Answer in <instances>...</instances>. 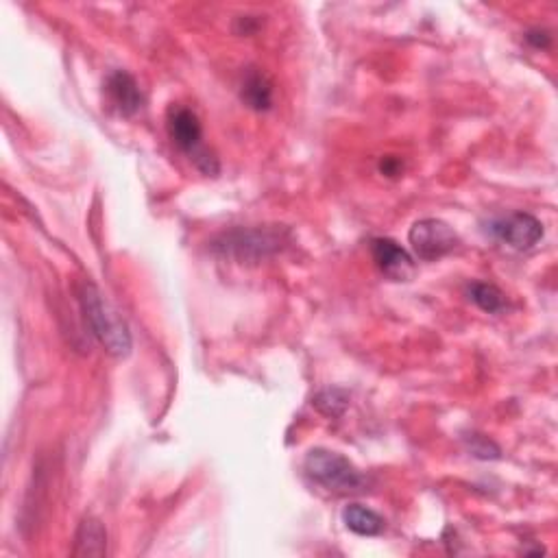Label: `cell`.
<instances>
[{
  "label": "cell",
  "instance_id": "11",
  "mask_svg": "<svg viewBox=\"0 0 558 558\" xmlns=\"http://www.w3.org/2000/svg\"><path fill=\"white\" fill-rule=\"evenodd\" d=\"M343 524L360 537H378L384 530V519L362 504H349L343 511Z\"/></svg>",
  "mask_w": 558,
  "mask_h": 558
},
{
  "label": "cell",
  "instance_id": "9",
  "mask_svg": "<svg viewBox=\"0 0 558 558\" xmlns=\"http://www.w3.org/2000/svg\"><path fill=\"white\" fill-rule=\"evenodd\" d=\"M240 101L253 112H269L273 107V83L260 68H249L242 75Z\"/></svg>",
  "mask_w": 558,
  "mask_h": 558
},
{
  "label": "cell",
  "instance_id": "8",
  "mask_svg": "<svg viewBox=\"0 0 558 558\" xmlns=\"http://www.w3.org/2000/svg\"><path fill=\"white\" fill-rule=\"evenodd\" d=\"M105 92H107L109 105H112L116 112L125 118L136 116L144 105V96L140 92L138 81L125 70H116L107 77Z\"/></svg>",
  "mask_w": 558,
  "mask_h": 558
},
{
  "label": "cell",
  "instance_id": "5",
  "mask_svg": "<svg viewBox=\"0 0 558 558\" xmlns=\"http://www.w3.org/2000/svg\"><path fill=\"white\" fill-rule=\"evenodd\" d=\"M410 247L423 262H434L458 247V236L454 229L439 218H423L410 227Z\"/></svg>",
  "mask_w": 558,
  "mask_h": 558
},
{
  "label": "cell",
  "instance_id": "15",
  "mask_svg": "<svg viewBox=\"0 0 558 558\" xmlns=\"http://www.w3.org/2000/svg\"><path fill=\"white\" fill-rule=\"evenodd\" d=\"M380 171L388 177H395L399 171H402V162L395 160V157H384L380 164Z\"/></svg>",
  "mask_w": 558,
  "mask_h": 558
},
{
  "label": "cell",
  "instance_id": "3",
  "mask_svg": "<svg viewBox=\"0 0 558 558\" xmlns=\"http://www.w3.org/2000/svg\"><path fill=\"white\" fill-rule=\"evenodd\" d=\"M303 469L314 482L336 493H356L367 484V478L349 458L338 452L321 450V447L308 452L306 460H303Z\"/></svg>",
  "mask_w": 558,
  "mask_h": 558
},
{
  "label": "cell",
  "instance_id": "10",
  "mask_svg": "<svg viewBox=\"0 0 558 558\" xmlns=\"http://www.w3.org/2000/svg\"><path fill=\"white\" fill-rule=\"evenodd\" d=\"M75 556L101 558L107 554V530L105 524L94 515H86L81 519L75 535Z\"/></svg>",
  "mask_w": 558,
  "mask_h": 558
},
{
  "label": "cell",
  "instance_id": "12",
  "mask_svg": "<svg viewBox=\"0 0 558 558\" xmlns=\"http://www.w3.org/2000/svg\"><path fill=\"white\" fill-rule=\"evenodd\" d=\"M469 297L476 306L489 314H497L506 308V297L497 286L493 284H484V282H476L469 286Z\"/></svg>",
  "mask_w": 558,
  "mask_h": 558
},
{
  "label": "cell",
  "instance_id": "4",
  "mask_svg": "<svg viewBox=\"0 0 558 558\" xmlns=\"http://www.w3.org/2000/svg\"><path fill=\"white\" fill-rule=\"evenodd\" d=\"M168 136L177 144L179 151H184L190 162L205 175L218 173V160L203 147V127L199 123V116L192 109L184 105H173L166 116Z\"/></svg>",
  "mask_w": 558,
  "mask_h": 558
},
{
  "label": "cell",
  "instance_id": "2",
  "mask_svg": "<svg viewBox=\"0 0 558 558\" xmlns=\"http://www.w3.org/2000/svg\"><path fill=\"white\" fill-rule=\"evenodd\" d=\"M79 301L90 323V330L99 338L101 345L112 356L127 358L131 354V334L127 323L120 319L112 303L103 297L101 290L92 282H83L79 286Z\"/></svg>",
  "mask_w": 558,
  "mask_h": 558
},
{
  "label": "cell",
  "instance_id": "13",
  "mask_svg": "<svg viewBox=\"0 0 558 558\" xmlns=\"http://www.w3.org/2000/svg\"><path fill=\"white\" fill-rule=\"evenodd\" d=\"M312 404L325 417H341L349 404V395L345 391H338V388H330V391H323L314 397Z\"/></svg>",
  "mask_w": 558,
  "mask_h": 558
},
{
  "label": "cell",
  "instance_id": "14",
  "mask_svg": "<svg viewBox=\"0 0 558 558\" xmlns=\"http://www.w3.org/2000/svg\"><path fill=\"white\" fill-rule=\"evenodd\" d=\"M467 447L469 452L482 458V460H489V458H500V447H497L493 441H489L487 436H480V434H471L467 439Z\"/></svg>",
  "mask_w": 558,
  "mask_h": 558
},
{
  "label": "cell",
  "instance_id": "1",
  "mask_svg": "<svg viewBox=\"0 0 558 558\" xmlns=\"http://www.w3.org/2000/svg\"><path fill=\"white\" fill-rule=\"evenodd\" d=\"M290 242V229L282 225L238 227L212 240V251L236 262H260L275 256Z\"/></svg>",
  "mask_w": 558,
  "mask_h": 558
},
{
  "label": "cell",
  "instance_id": "16",
  "mask_svg": "<svg viewBox=\"0 0 558 558\" xmlns=\"http://www.w3.org/2000/svg\"><path fill=\"white\" fill-rule=\"evenodd\" d=\"M526 40L532 44V46H537V48H545L550 44V35H548V31H530L528 35H526Z\"/></svg>",
  "mask_w": 558,
  "mask_h": 558
},
{
  "label": "cell",
  "instance_id": "7",
  "mask_svg": "<svg viewBox=\"0 0 558 558\" xmlns=\"http://www.w3.org/2000/svg\"><path fill=\"white\" fill-rule=\"evenodd\" d=\"M371 256L375 266L393 282H410L415 275V262L410 253L391 238H375L371 242Z\"/></svg>",
  "mask_w": 558,
  "mask_h": 558
},
{
  "label": "cell",
  "instance_id": "6",
  "mask_svg": "<svg viewBox=\"0 0 558 558\" xmlns=\"http://www.w3.org/2000/svg\"><path fill=\"white\" fill-rule=\"evenodd\" d=\"M491 232L493 236L506 242V245H511L513 249L526 251L535 247L543 238V225L539 218H535L532 214L515 212L511 216L500 218V221H493Z\"/></svg>",
  "mask_w": 558,
  "mask_h": 558
}]
</instances>
